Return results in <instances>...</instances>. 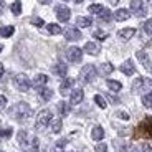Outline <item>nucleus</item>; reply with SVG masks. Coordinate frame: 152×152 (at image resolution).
Returning <instances> with one entry per match:
<instances>
[{
	"instance_id": "nucleus-1",
	"label": "nucleus",
	"mask_w": 152,
	"mask_h": 152,
	"mask_svg": "<svg viewBox=\"0 0 152 152\" xmlns=\"http://www.w3.org/2000/svg\"><path fill=\"white\" fill-rule=\"evenodd\" d=\"M141 137L152 139V118L151 116L144 118V121L139 122V126L134 129V139H141Z\"/></svg>"
},
{
	"instance_id": "nucleus-2",
	"label": "nucleus",
	"mask_w": 152,
	"mask_h": 152,
	"mask_svg": "<svg viewBox=\"0 0 152 152\" xmlns=\"http://www.w3.org/2000/svg\"><path fill=\"white\" fill-rule=\"evenodd\" d=\"M18 142L23 147L25 152H38V139L37 137H28L27 131H20L18 132Z\"/></svg>"
},
{
	"instance_id": "nucleus-3",
	"label": "nucleus",
	"mask_w": 152,
	"mask_h": 152,
	"mask_svg": "<svg viewBox=\"0 0 152 152\" xmlns=\"http://www.w3.org/2000/svg\"><path fill=\"white\" fill-rule=\"evenodd\" d=\"M10 116L17 121H25L27 118L31 116V107L27 103H18L10 109Z\"/></svg>"
},
{
	"instance_id": "nucleus-4",
	"label": "nucleus",
	"mask_w": 152,
	"mask_h": 152,
	"mask_svg": "<svg viewBox=\"0 0 152 152\" xmlns=\"http://www.w3.org/2000/svg\"><path fill=\"white\" fill-rule=\"evenodd\" d=\"M51 121H53L51 111H48V109L40 111L38 116H37V121H35V129H37V131H43L45 127H48V124H51Z\"/></svg>"
},
{
	"instance_id": "nucleus-5",
	"label": "nucleus",
	"mask_w": 152,
	"mask_h": 152,
	"mask_svg": "<svg viewBox=\"0 0 152 152\" xmlns=\"http://www.w3.org/2000/svg\"><path fill=\"white\" fill-rule=\"evenodd\" d=\"M13 84H15V88L22 93H27L28 89H30V86H31L28 76L23 75V73H20V75H17L15 78H13Z\"/></svg>"
},
{
	"instance_id": "nucleus-6",
	"label": "nucleus",
	"mask_w": 152,
	"mask_h": 152,
	"mask_svg": "<svg viewBox=\"0 0 152 152\" xmlns=\"http://www.w3.org/2000/svg\"><path fill=\"white\" fill-rule=\"evenodd\" d=\"M81 81L83 83H93L96 78V68L93 65H86L83 66V69H81Z\"/></svg>"
},
{
	"instance_id": "nucleus-7",
	"label": "nucleus",
	"mask_w": 152,
	"mask_h": 152,
	"mask_svg": "<svg viewBox=\"0 0 152 152\" xmlns=\"http://www.w3.org/2000/svg\"><path fill=\"white\" fill-rule=\"evenodd\" d=\"M131 12H132L134 15H137V17H144L145 13H147L145 5H144L142 0H131Z\"/></svg>"
},
{
	"instance_id": "nucleus-8",
	"label": "nucleus",
	"mask_w": 152,
	"mask_h": 152,
	"mask_svg": "<svg viewBox=\"0 0 152 152\" xmlns=\"http://www.w3.org/2000/svg\"><path fill=\"white\" fill-rule=\"evenodd\" d=\"M66 58H68L71 63H80L81 58H83V51H81L78 46H71V48H68V51H66Z\"/></svg>"
},
{
	"instance_id": "nucleus-9",
	"label": "nucleus",
	"mask_w": 152,
	"mask_h": 152,
	"mask_svg": "<svg viewBox=\"0 0 152 152\" xmlns=\"http://www.w3.org/2000/svg\"><path fill=\"white\" fill-rule=\"evenodd\" d=\"M56 17L60 22H68L69 17H71V12H69L68 7H65V5H60V7H56Z\"/></svg>"
},
{
	"instance_id": "nucleus-10",
	"label": "nucleus",
	"mask_w": 152,
	"mask_h": 152,
	"mask_svg": "<svg viewBox=\"0 0 152 152\" xmlns=\"http://www.w3.org/2000/svg\"><path fill=\"white\" fill-rule=\"evenodd\" d=\"M65 38L69 40V42H76V40L81 38V31L78 30V28H75V27H69V28L65 30Z\"/></svg>"
},
{
	"instance_id": "nucleus-11",
	"label": "nucleus",
	"mask_w": 152,
	"mask_h": 152,
	"mask_svg": "<svg viewBox=\"0 0 152 152\" xmlns=\"http://www.w3.org/2000/svg\"><path fill=\"white\" fill-rule=\"evenodd\" d=\"M144 86H147V88H152V81L151 80H145V78H137L136 81H134V86H132V89L136 93H139L142 89Z\"/></svg>"
},
{
	"instance_id": "nucleus-12",
	"label": "nucleus",
	"mask_w": 152,
	"mask_h": 152,
	"mask_svg": "<svg viewBox=\"0 0 152 152\" xmlns=\"http://www.w3.org/2000/svg\"><path fill=\"white\" fill-rule=\"evenodd\" d=\"M83 98H84V93H83V89H75V91H71V96H69V103L71 104H80L81 101H83Z\"/></svg>"
},
{
	"instance_id": "nucleus-13",
	"label": "nucleus",
	"mask_w": 152,
	"mask_h": 152,
	"mask_svg": "<svg viewBox=\"0 0 152 152\" xmlns=\"http://www.w3.org/2000/svg\"><path fill=\"white\" fill-rule=\"evenodd\" d=\"M121 71L124 73L126 76H131V75H134V71H136V68H134V63H132V60H126L124 63L121 65Z\"/></svg>"
},
{
	"instance_id": "nucleus-14",
	"label": "nucleus",
	"mask_w": 152,
	"mask_h": 152,
	"mask_svg": "<svg viewBox=\"0 0 152 152\" xmlns=\"http://www.w3.org/2000/svg\"><path fill=\"white\" fill-rule=\"evenodd\" d=\"M136 55H137V58H139V61L144 65V68L149 69V71H152V61L149 60V56L145 55V51H137Z\"/></svg>"
},
{
	"instance_id": "nucleus-15",
	"label": "nucleus",
	"mask_w": 152,
	"mask_h": 152,
	"mask_svg": "<svg viewBox=\"0 0 152 152\" xmlns=\"http://www.w3.org/2000/svg\"><path fill=\"white\" fill-rule=\"evenodd\" d=\"M75 84V80L73 78H66V80H63V83L60 84V91H61V94L63 96H66V94H69V88Z\"/></svg>"
},
{
	"instance_id": "nucleus-16",
	"label": "nucleus",
	"mask_w": 152,
	"mask_h": 152,
	"mask_svg": "<svg viewBox=\"0 0 152 152\" xmlns=\"http://www.w3.org/2000/svg\"><path fill=\"white\" fill-rule=\"evenodd\" d=\"M46 83H48V76L46 75H37L33 78V81H31V84L35 88H45Z\"/></svg>"
},
{
	"instance_id": "nucleus-17",
	"label": "nucleus",
	"mask_w": 152,
	"mask_h": 152,
	"mask_svg": "<svg viewBox=\"0 0 152 152\" xmlns=\"http://www.w3.org/2000/svg\"><path fill=\"white\" fill-rule=\"evenodd\" d=\"M84 51L89 53V55H98L99 51H101V46L94 42H88L86 45H84Z\"/></svg>"
},
{
	"instance_id": "nucleus-18",
	"label": "nucleus",
	"mask_w": 152,
	"mask_h": 152,
	"mask_svg": "<svg viewBox=\"0 0 152 152\" xmlns=\"http://www.w3.org/2000/svg\"><path fill=\"white\" fill-rule=\"evenodd\" d=\"M131 17L129 10H126V8H119L116 13H114V18L118 20V22H124V20H127Z\"/></svg>"
},
{
	"instance_id": "nucleus-19",
	"label": "nucleus",
	"mask_w": 152,
	"mask_h": 152,
	"mask_svg": "<svg viewBox=\"0 0 152 152\" xmlns=\"http://www.w3.org/2000/svg\"><path fill=\"white\" fill-rule=\"evenodd\" d=\"M134 33H136L134 28H122V30H119V38L121 40H131L134 37Z\"/></svg>"
},
{
	"instance_id": "nucleus-20",
	"label": "nucleus",
	"mask_w": 152,
	"mask_h": 152,
	"mask_svg": "<svg viewBox=\"0 0 152 152\" xmlns=\"http://www.w3.org/2000/svg\"><path fill=\"white\" fill-rule=\"evenodd\" d=\"M66 71H68V68H66L65 63H56L53 66V73L58 76H66Z\"/></svg>"
},
{
	"instance_id": "nucleus-21",
	"label": "nucleus",
	"mask_w": 152,
	"mask_h": 152,
	"mask_svg": "<svg viewBox=\"0 0 152 152\" xmlns=\"http://www.w3.org/2000/svg\"><path fill=\"white\" fill-rule=\"evenodd\" d=\"M113 71H114V66L111 63H103V65L99 66V75H103V76L111 75Z\"/></svg>"
},
{
	"instance_id": "nucleus-22",
	"label": "nucleus",
	"mask_w": 152,
	"mask_h": 152,
	"mask_svg": "<svg viewBox=\"0 0 152 152\" xmlns=\"http://www.w3.org/2000/svg\"><path fill=\"white\" fill-rule=\"evenodd\" d=\"M91 137L94 139V141H101L104 137V129L101 127V126H96L94 129H93V132H91Z\"/></svg>"
},
{
	"instance_id": "nucleus-23",
	"label": "nucleus",
	"mask_w": 152,
	"mask_h": 152,
	"mask_svg": "<svg viewBox=\"0 0 152 152\" xmlns=\"http://www.w3.org/2000/svg\"><path fill=\"white\" fill-rule=\"evenodd\" d=\"M40 98L43 101H50V99L53 98V91L50 88H40Z\"/></svg>"
},
{
	"instance_id": "nucleus-24",
	"label": "nucleus",
	"mask_w": 152,
	"mask_h": 152,
	"mask_svg": "<svg viewBox=\"0 0 152 152\" xmlns=\"http://www.w3.org/2000/svg\"><path fill=\"white\" fill-rule=\"evenodd\" d=\"M91 23H93V20L88 18V17H78V18H76V25H78V27L86 28V27H89Z\"/></svg>"
},
{
	"instance_id": "nucleus-25",
	"label": "nucleus",
	"mask_w": 152,
	"mask_h": 152,
	"mask_svg": "<svg viewBox=\"0 0 152 152\" xmlns=\"http://www.w3.org/2000/svg\"><path fill=\"white\" fill-rule=\"evenodd\" d=\"M13 31H15V28H13V27H0V37L8 38V37L13 35Z\"/></svg>"
},
{
	"instance_id": "nucleus-26",
	"label": "nucleus",
	"mask_w": 152,
	"mask_h": 152,
	"mask_svg": "<svg viewBox=\"0 0 152 152\" xmlns=\"http://www.w3.org/2000/svg\"><path fill=\"white\" fill-rule=\"evenodd\" d=\"M107 88L111 91H121L122 89V84L119 81H114V80H107Z\"/></svg>"
},
{
	"instance_id": "nucleus-27",
	"label": "nucleus",
	"mask_w": 152,
	"mask_h": 152,
	"mask_svg": "<svg viewBox=\"0 0 152 152\" xmlns=\"http://www.w3.org/2000/svg\"><path fill=\"white\" fill-rule=\"evenodd\" d=\"M58 111H60L61 116H66V114L69 113V104L65 103V101H60V103H58Z\"/></svg>"
},
{
	"instance_id": "nucleus-28",
	"label": "nucleus",
	"mask_w": 152,
	"mask_h": 152,
	"mask_svg": "<svg viewBox=\"0 0 152 152\" xmlns=\"http://www.w3.org/2000/svg\"><path fill=\"white\" fill-rule=\"evenodd\" d=\"M46 30H48L50 35H58V33H61V27H58L56 23H50L48 27H46Z\"/></svg>"
},
{
	"instance_id": "nucleus-29",
	"label": "nucleus",
	"mask_w": 152,
	"mask_h": 152,
	"mask_svg": "<svg viewBox=\"0 0 152 152\" xmlns=\"http://www.w3.org/2000/svg\"><path fill=\"white\" fill-rule=\"evenodd\" d=\"M88 10H89V13H98V15H101L103 10H104V7L99 5V4H94V5H91V7L88 8Z\"/></svg>"
},
{
	"instance_id": "nucleus-30",
	"label": "nucleus",
	"mask_w": 152,
	"mask_h": 152,
	"mask_svg": "<svg viewBox=\"0 0 152 152\" xmlns=\"http://www.w3.org/2000/svg\"><path fill=\"white\" fill-rule=\"evenodd\" d=\"M142 104L145 107H152V93H147V94L142 96Z\"/></svg>"
},
{
	"instance_id": "nucleus-31",
	"label": "nucleus",
	"mask_w": 152,
	"mask_h": 152,
	"mask_svg": "<svg viewBox=\"0 0 152 152\" xmlns=\"http://www.w3.org/2000/svg\"><path fill=\"white\" fill-rule=\"evenodd\" d=\"M61 126H63L61 119H55V121H51V131H53V132H60Z\"/></svg>"
},
{
	"instance_id": "nucleus-32",
	"label": "nucleus",
	"mask_w": 152,
	"mask_h": 152,
	"mask_svg": "<svg viewBox=\"0 0 152 152\" xmlns=\"http://www.w3.org/2000/svg\"><path fill=\"white\" fill-rule=\"evenodd\" d=\"M10 8H12V12H13L15 15H20V13H22V2H18V0H17V2H13Z\"/></svg>"
},
{
	"instance_id": "nucleus-33",
	"label": "nucleus",
	"mask_w": 152,
	"mask_h": 152,
	"mask_svg": "<svg viewBox=\"0 0 152 152\" xmlns=\"http://www.w3.org/2000/svg\"><path fill=\"white\" fill-rule=\"evenodd\" d=\"M94 103L98 104V106L101 107V109H104V107L107 106V104H106V101H104V98H103L101 94H96V96H94Z\"/></svg>"
},
{
	"instance_id": "nucleus-34",
	"label": "nucleus",
	"mask_w": 152,
	"mask_h": 152,
	"mask_svg": "<svg viewBox=\"0 0 152 152\" xmlns=\"http://www.w3.org/2000/svg\"><path fill=\"white\" fill-rule=\"evenodd\" d=\"M13 129L12 127H4V129H0V137H10Z\"/></svg>"
},
{
	"instance_id": "nucleus-35",
	"label": "nucleus",
	"mask_w": 152,
	"mask_h": 152,
	"mask_svg": "<svg viewBox=\"0 0 152 152\" xmlns=\"http://www.w3.org/2000/svg\"><path fill=\"white\" fill-rule=\"evenodd\" d=\"M99 18H101V20H104V22H109V20H111V12L107 10V8H104V10H103V13L99 15Z\"/></svg>"
},
{
	"instance_id": "nucleus-36",
	"label": "nucleus",
	"mask_w": 152,
	"mask_h": 152,
	"mask_svg": "<svg viewBox=\"0 0 152 152\" xmlns=\"http://www.w3.org/2000/svg\"><path fill=\"white\" fill-rule=\"evenodd\" d=\"M93 35H94V38H98V40H104V38H107V33L103 31V30H96Z\"/></svg>"
},
{
	"instance_id": "nucleus-37",
	"label": "nucleus",
	"mask_w": 152,
	"mask_h": 152,
	"mask_svg": "<svg viewBox=\"0 0 152 152\" xmlns=\"http://www.w3.org/2000/svg\"><path fill=\"white\" fill-rule=\"evenodd\" d=\"M144 31H145L147 35H152V18L147 20V22L144 23Z\"/></svg>"
},
{
	"instance_id": "nucleus-38",
	"label": "nucleus",
	"mask_w": 152,
	"mask_h": 152,
	"mask_svg": "<svg viewBox=\"0 0 152 152\" xmlns=\"http://www.w3.org/2000/svg\"><path fill=\"white\" fill-rule=\"evenodd\" d=\"M139 152H152V147L149 144H141L139 147Z\"/></svg>"
},
{
	"instance_id": "nucleus-39",
	"label": "nucleus",
	"mask_w": 152,
	"mask_h": 152,
	"mask_svg": "<svg viewBox=\"0 0 152 152\" xmlns=\"http://www.w3.org/2000/svg\"><path fill=\"white\" fill-rule=\"evenodd\" d=\"M31 25H37V27H43V20L38 18V17H35V18H31Z\"/></svg>"
},
{
	"instance_id": "nucleus-40",
	"label": "nucleus",
	"mask_w": 152,
	"mask_h": 152,
	"mask_svg": "<svg viewBox=\"0 0 152 152\" xmlns=\"http://www.w3.org/2000/svg\"><path fill=\"white\" fill-rule=\"evenodd\" d=\"M96 152H107V145L106 144H98L96 145Z\"/></svg>"
},
{
	"instance_id": "nucleus-41",
	"label": "nucleus",
	"mask_w": 152,
	"mask_h": 152,
	"mask_svg": "<svg viewBox=\"0 0 152 152\" xmlns=\"http://www.w3.org/2000/svg\"><path fill=\"white\" fill-rule=\"evenodd\" d=\"M5 106H7V98L0 94V109H4Z\"/></svg>"
},
{
	"instance_id": "nucleus-42",
	"label": "nucleus",
	"mask_w": 152,
	"mask_h": 152,
	"mask_svg": "<svg viewBox=\"0 0 152 152\" xmlns=\"http://www.w3.org/2000/svg\"><path fill=\"white\" fill-rule=\"evenodd\" d=\"M121 152H132V145L127 144V145H124V147H121Z\"/></svg>"
},
{
	"instance_id": "nucleus-43",
	"label": "nucleus",
	"mask_w": 152,
	"mask_h": 152,
	"mask_svg": "<svg viewBox=\"0 0 152 152\" xmlns=\"http://www.w3.org/2000/svg\"><path fill=\"white\" fill-rule=\"evenodd\" d=\"M118 116L121 119H124V121H127V119H129V114H127V113H118Z\"/></svg>"
},
{
	"instance_id": "nucleus-44",
	"label": "nucleus",
	"mask_w": 152,
	"mask_h": 152,
	"mask_svg": "<svg viewBox=\"0 0 152 152\" xmlns=\"http://www.w3.org/2000/svg\"><path fill=\"white\" fill-rule=\"evenodd\" d=\"M51 152H63V147H60V145H55Z\"/></svg>"
},
{
	"instance_id": "nucleus-45",
	"label": "nucleus",
	"mask_w": 152,
	"mask_h": 152,
	"mask_svg": "<svg viewBox=\"0 0 152 152\" xmlns=\"http://www.w3.org/2000/svg\"><path fill=\"white\" fill-rule=\"evenodd\" d=\"M38 2H40V4H42V5H46V4H50L51 0H38Z\"/></svg>"
},
{
	"instance_id": "nucleus-46",
	"label": "nucleus",
	"mask_w": 152,
	"mask_h": 152,
	"mask_svg": "<svg viewBox=\"0 0 152 152\" xmlns=\"http://www.w3.org/2000/svg\"><path fill=\"white\" fill-rule=\"evenodd\" d=\"M2 75H4V65L0 63V78H2Z\"/></svg>"
},
{
	"instance_id": "nucleus-47",
	"label": "nucleus",
	"mask_w": 152,
	"mask_h": 152,
	"mask_svg": "<svg viewBox=\"0 0 152 152\" xmlns=\"http://www.w3.org/2000/svg\"><path fill=\"white\" fill-rule=\"evenodd\" d=\"M109 2H111L113 5H118V4H119V0H109Z\"/></svg>"
},
{
	"instance_id": "nucleus-48",
	"label": "nucleus",
	"mask_w": 152,
	"mask_h": 152,
	"mask_svg": "<svg viewBox=\"0 0 152 152\" xmlns=\"http://www.w3.org/2000/svg\"><path fill=\"white\" fill-rule=\"evenodd\" d=\"M4 10V4H2V2H0V12Z\"/></svg>"
},
{
	"instance_id": "nucleus-49",
	"label": "nucleus",
	"mask_w": 152,
	"mask_h": 152,
	"mask_svg": "<svg viewBox=\"0 0 152 152\" xmlns=\"http://www.w3.org/2000/svg\"><path fill=\"white\" fill-rule=\"evenodd\" d=\"M75 2H76V4H81V2H83V0H75Z\"/></svg>"
},
{
	"instance_id": "nucleus-50",
	"label": "nucleus",
	"mask_w": 152,
	"mask_h": 152,
	"mask_svg": "<svg viewBox=\"0 0 152 152\" xmlns=\"http://www.w3.org/2000/svg\"><path fill=\"white\" fill-rule=\"evenodd\" d=\"M0 51H2V45H0Z\"/></svg>"
},
{
	"instance_id": "nucleus-51",
	"label": "nucleus",
	"mask_w": 152,
	"mask_h": 152,
	"mask_svg": "<svg viewBox=\"0 0 152 152\" xmlns=\"http://www.w3.org/2000/svg\"><path fill=\"white\" fill-rule=\"evenodd\" d=\"M65 2H68V0H65Z\"/></svg>"
},
{
	"instance_id": "nucleus-52",
	"label": "nucleus",
	"mask_w": 152,
	"mask_h": 152,
	"mask_svg": "<svg viewBox=\"0 0 152 152\" xmlns=\"http://www.w3.org/2000/svg\"><path fill=\"white\" fill-rule=\"evenodd\" d=\"M0 152H4V151H0Z\"/></svg>"
}]
</instances>
